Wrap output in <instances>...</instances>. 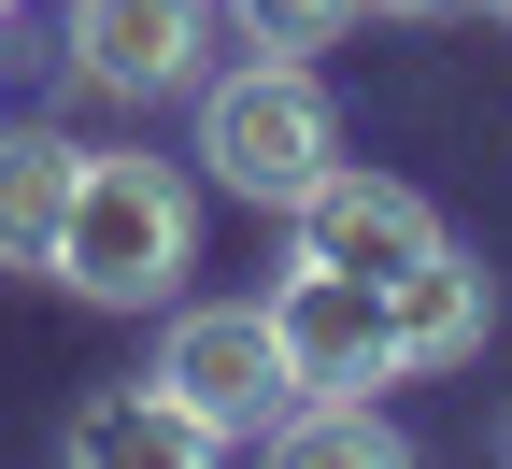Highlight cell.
Returning <instances> with one entry per match:
<instances>
[{"instance_id": "obj_14", "label": "cell", "mask_w": 512, "mask_h": 469, "mask_svg": "<svg viewBox=\"0 0 512 469\" xmlns=\"http://www.w3.org/2000/svg\"><path fill=\"white\" fill-rule=\"evenodd\" d=\"M498 15H512V0H498Z\"/></svg>"}, {"instance_id": "obj_3", "label": "cell", "mask_w": 512, "mask_h": 469, "mask_svg": "<svg viewBox=\"0 0 512 469\" xmlns=\"http://www.w3.org/2000/svg\"><path fill=\"white\" fill-rule=\"evenodd\" d=\"M157 384L185 398V413H214L228 441H271V413L299 398L271 299H200V313H171V342H157Z\"/></svg>"}, {"instance_id": "obj_4", "label": "cell", "mask_w": 512, "mask_h": 469, "mask_svg": "<svg viewBox=\"0 0 512 469\" xmlns=\"http://www.w3.org/2000/svg\"><path fill=\"white\" fill-rule=\"evenodd\" d=\"M271 327H285L299 398H370L384 370H399V342H384V285H370V271H328V256H285Z\"/></svg>"}, {"instance_id": "obj_11", "label": "cell", "mask_w": 512, "mask_h": 469, "mask_svg": "<svg viewBox=\"0 0 512 469\" xmlns=\"http://www.w3.org/2000/svg\"><path fill=\"white\" fill-rule=\"evenodd\" d=\"M356 15H370V0H228V29H242L256 57H328Z\"/></svg>"}, {"instance_id": "obj_8", "label": "cell", "mask_w": 512, "mask_h": 469, "mask_svg": "<svg viewBox=\"0 0 512 469\" xmlns=\"http://www.w3.org/2000/svg\"><path fill=\"white\" fill-rule=\"evenodd\" d=\"M72 455L86 469H214V455H242L214 413H185L171 384H143V398H86L72 413Z\"/></svg>"}, {"instance_id": "obj_5", "label": "cell", "mask_w": 512, "mask_h": 469, "mask_svg": "<svg viewBox=\"0 0 512 469\" xmlns=\"http://www.w3.org/2000/svg\"><path fill=\"white\" fill-rule=\"evenodd\" d=\"M72 72L100 100H200L214 0H72Z\"/></svg>"}, {"instance_id": "obj_1", "label": "cell", "mask_w": 512, "mask_h": 469, "mask_svg": "<svg viewBox=\"0 0 512 469\" xmlns=\"http://www.w3.org/2000/svg\"><path fill=\"white\" fill-rule=\"evenodd\" d=\"M185 256H200V199H185L171 157H100L72 171V228H57V285L86 313H157L185 285Z\"/></svg>"}, {"instance_id": "obj_2", "label": "cell", "mask_w": 512, "mask_h": 469, "mask_svg": "<svg viewBox=\"0 0 512 469\" xmlns=\"http://www.w3.org/2000/svg\"><path fill=\"white\" fill-rule=\"evenodd\" d=\"M200 171L228 199H256V214H299L342 171V114L313 86V57H242V72L200 86Z\"/></svg>"}, {"instance_id": "obj_7", "label": "cell", "mask_w": 512, "mask_h": 469, "mask_svg": "<svg viewBox=\"0 0 512 469\" xmlns=\"http://www.w3.org/2000/svg\"><path fill=\"white\" fill-rule=\"evenodd\" d=\"M484 327H498V271H484V256H456V242H427L413 271L384 285V342H399V370L484 356Z\"/></svg>"}, {"instance_id": "obj_10", "label": "cell", "mask_w": 512, "mask_h": 469, "mask_svg": "<svg viewBox=\"0 0 512 469\" xmlns=\"http://www.w3.org/2000/svg\"><path fill=\"white\" fill-rule=\"evenodd\" d=\"M271 455H370V469H399V427H384L370 398H285V413H271Z\"/></svg>"}, {"instance_id": "obj_13", "label": "cell", "mask_w": 512, "mask_h": 469, "mask_svg": "<svg viewBox=\"0 0 512 469\" xmlns=\"http://www.w3.org/2000/svg\"><path fill=\"white\" fill-rule=\"evenodd\" d=\"M0 15H29V0H0Z\"/></svg>"}, {"instance_id": "obj_6", "label": "cell", "mask_w": 512, "mask_h": 469, "mask_svg": "<svg viewBox=\"0 0 512 469\" xmlns=\"http://www.w3.org/2000/svg\"><path fill=\"white\" fill-rule=\"evenodd\" d=\"M285 228H299V256H328V271H370V285H399L413 256L441 242V214H427V199H413L399 171H356V157H342L328 185H313Z\"/></svg>"}, {"instance_id": "obj_9", "label": "cell", "mask_w": 512, "mask_h": 469, "mask_svg": "<svg viewBox=\"0 0 512 469\" xmlns=\"http://www.w3.org/2000/svg\"><path fill=\"white\" fill-rule=\"evenodd\" d=\"M72 171H86V143H57V128H0V271H57Z\"/></svg>"}, {"instance_id": "obj_12", "label": "cell", "mask_w": 512, "mask_h": 469, "mask_svg": "<svg viewBox=\"0 0 512 469\" xmlns=\"http://www.w3.org/2000/svg\"><path fill=\"white\" fill-rule=\"evenodd\" d=\"M370 15H456V0H370Z\"/></svg>"}]
</instances>
